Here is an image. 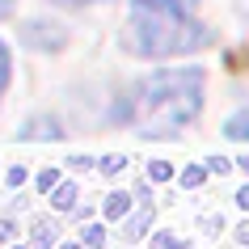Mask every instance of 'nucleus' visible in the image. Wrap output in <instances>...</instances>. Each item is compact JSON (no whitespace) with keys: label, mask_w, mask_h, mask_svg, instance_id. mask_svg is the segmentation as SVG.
I'll return each mask as SVG.
<instances>
[{"label":"nucleus","mask_w":249,"mask_h":249,"mask_svg":"<svg viewBox=\"0 0 249 249\" xmlns=\"http://www.w3.org/2000/svg\"><path fill=\"white\" fill-rule=\"evenodd\" d=\"M59 123H51V118H34L26 131H17V140H59Z\"/></svg>","instance_id":"nucleus-3"},{"label":"nucleus","mask_w":249,"mask_h":249,"mask_svg":"<svg viewBox=\"0 0 249 249\" xmlns=\"http://www.w3.org/2000/svg\"><path fill=\"white\" fill-rule=\"evenodd\" d=\"M0 241H13V224H0Z\"/></svg>","instance_id":"nucleus-21"},{"label":"nucleus","mask_w":249,"mask_h":249,"mask_svg":"<svg viewBox=\"0 0 249 249\" xmlns=\"http://www.w3.org/2000/svg\"><path fill=\"white\" fill-rule=\"evenodd\" d=\"M236 165H241V169H245V173H249V152H245V157H241V160H236Z\"/></svg>","instance_id":"nucleus-23"},{"label":"nucleus","mask_w":249,"mask_h":249,"mask_svg":"<svg viewBox=\"0 0 249 249\" xmlns=\"http://www.w3.org/2000/svg\"><path fill=\"white\" fill-rule=\"evenodd\" d=\"M127 211H131V195H123V190L106 195V220H123Z\"/></svg>","instance_id":"nucleus-5"},{"label":"nucleus","mask_w":249,"mask_h":249,"mask_svg":"<svg viewBox=\"0 0 249 249\" xmlns=\"http://www.w3.org/2000/svg\"><path fill=\"white\" fill-rule=\"evenodd\" d=\"M4 182H9V186L17 190V186H26V182H30V173L21 169V165H17V169H9V173H4Z\"/></svg>","instance_id":"nucleus-16"},{"label":"nucleus","mask_w":249,"mask_h":249,"mask_svg":"<svg viewBox=\"0 0 249 249\" xmlns=\"http://www.w3.org/2000/svg\"><path fill=\"white\" fill-rule=\"evenodd\" d=\"M13 249H21V245H13Z\"/></svg>","instance_id":"nucleus-25"},{"label":"nucleus","mask_w":249,"mask_h":249,"mask_svg":"<svg viewBox=\"0 0 249 249\" xmlns=\"http://www.w3.org/2000/svg\"><path fill=\"white\" fill-rule=\"evenodd\" d=\"M203 110V68H157L152 76L135 80L127 102L118 106V118L140 135L173 140L190 127Z\"/></svg>","instance_id":"nucleus-1"},{"label":"nucleus","mask_w":249,"mask_h":249,"mask_svg":"<svg viewBox=\"0 0 249 249\" xmlns=\"http://www.w3.org/2000/svg\"><path fill=\"white\" fill-rule=\"evenodd\" d=\"M224 135H228V140H249V106H245V110H236V114H228Z\"/></svg>","instance_id":"nucleus-4"},{"label":"nucleus","mask_w":249,"mask_h":249,"mask_svg":"<svg viewBox=\"0 0 249 249\" xmlns=\"http://www.w3.org/2000/svg\"><path fill=\"white\" fill-rule=\"evenodd\" d=\"M236 203H241V207L249 211V186H241V190H236Z\"/></svg>","instance_id":"nucleus-18"},{"label":"nucleus","mask_w":249,"mask_h":249,"mask_svg":"<svg viewBox=\"0 0 249 249\" xmlns=\"http://www.w3.org/2000/svg\"><path fill=\"white\" fill-rule=\"evenodd\" d=\"M148 220H152V207H144L140 215H135L131 224H127V236H144V228H148Z\"/></svg>","instance_id":"nucleus-11"},{"label":"nucleus","mask_w":249,"mask_h":249,"mask_svg":"<svg viewBox=\"0 0 249 249\" xmlns=\"http://www.w3.org/2000/svg\"><path fill=\"white\" fill-rule=\"evenodd\" d=\"M169 178H173L169 160H152V165H148V182H169Z\"/></svg>","instance_id":"nucleus-10"},{"label":"nucleus","mask_w":249,"mask_h":249,"mask_svg":"<svg viewBox=\"0 0 249 249\" xmlns=\"http://www.w3.org/2000/svg\"><path fill=\"white\" fill-rule=\"evenodd\" d=\"M51 203H55V211H72V207H76V186H72V182H59L51 190Z\"/></svg>","instance_id":"nucleus-6"},{"label":"nucleus","mask_w":249,"mask_h":249,"mask_svg":"<svg viewBox=\"0 0 249 249\" xmlns=\"http://www.w3.org/2000/svg\"><path fill=\"white\" fill-rule=\"evenodd\" d=\"M152 249H186V245L178 241V236H169V232H157L152 236Z\"/></svg>","instance_id":"nucleus-15"},{"label":"nucleus","mask_w":249,"mask_h":249,"mask_svg":"<svg viewBox=\"0 0 249 249\" xmlns=\"http://www.w3.org/2000/svg\"><path fill=\"white\" fill-rule=\"evenodd\" d=\"M123 165H127L123 157H102V165H97V169H102L106 178H114V173H123Z\"/></svg>","instance_id":"nucleus-14"},{"label":"nucleus","mask_w":249,"mask_h":249,"mask_svg":"<svg viewBox=\"0 0 249 249\" xmlns=\"http://www.w3.org/2000/svg\"><path fill=\"white\" fill-rule=\"evenodd\" d=\"M59 249H80V245H59Z\"/></svg>","instance_id":"nucleus-24"},{"label":"nucleus","mask_w":249,"mask_h":249,"mask_svg":"<svg viewBox=\"0 0 249 249\" xmlns=\"http://www.w3.org/2000/svg\"><path fill=\"white\" fill-rule=\"evenodd\" d=\"M51 241H55V228L38 224V228H34V249H51Z\"/></svg>","instance_id":"nucleus-13"},{"label":"nucleus","mask_w":249,"mask_h":249,"mask_svg":"<svg viewBox=\"0 0 249 249\" xmlns=\"http://www.w3.org/2000/svg\"><path fill=\"white\" fill-rule=\"evenodd\" d=\"M55 4H68V9H80V4H97V0H55Z\"/></svg>","instance_id":"nucleus-20"},{"label":"nucleus","mask_w":249,"mask_h":249,"mask_svg":"<svg viewBox=\"0 0 249 249\" xmlns=\"http://www.w3.org/2000/svg\"><path fill=\"white\" fill-rule=\"evenodd\" d=\"M34 186H38V195H51L55 186H59V169H42L38 178H34Z\"/></svg>","instance_id":"nucleus-9"},{"label":"nucleus","mask_w":249,"mask_h":249,"mask_svg":"<svg viewBox=\"0 0 249 249\" xmlns=\"http://www.w3.org/2000/svg\"><path fill=\"white\" fill-rule=\"evenodd\" d=\"M123 42L140 59H178L211 47V30L195 17V0H131Z\"/></svg>","instance_id":"nucleus-2"},{"label":"nucleus","mask_w":249,"mask_h":249,"mask_svg":"<svg viewBox=\"0 0 249 249\" xmlns=\"http://www.w3.org/2000/svg\"><path fill=\"white\" fill-rule=\"evenodd\" d=\"M203 182H207V165H190V169L182 173V186H186V190H198Z\"/></svg>","instance_id":"nucleus-8"},{"label":"nucleus","mask_w":249,"mask_h":249,"mask_svg":"<svg viewBox=\"0 0 249 249\" xmlns=\"http://www.w3.org/2000/svg\"><path fill=\"white\" fill-rule=\"evenodd\" d=\"M236 241H241V245H249V220L241 224V228H236Z\"/></svg>","instance_id":"nucleus-19"},{"label":"nucleus","mask_w":249,"mask_h":249,"mask_svg":"<svg viewBox=\"0 0 249 249\" xmlns=\"http://www.w3.org/2000/svg\"><path fill=\"white\" fill-rule=\"evenodd\" d=\"M203 165H207V173H228L232 169V160H224V157H207Z\"/></svg>","instance_id":"nucleus-17"},{"label":"nucleus","mask_w":249,"mask_h":249,"mask_svg":"<svg viewBox=\"0 0 249 249\" xmlns=\"http://www.w3.org/2000/svg\"><path fill=\"white\" fill-rule=\"evenodd\" d=\"M9 80H13V59H9V47L0 42V97L9 89Z\"/></svg>","instance_id":"nucleus-7"},{"label":"nucleus","mask_w":249,"mask_h":249,"mask_svg":"<svg viewBox=\"0 0 249 249\" xmlns=\"http://www.w3.org/2000/svg\"><path fill=\"white\" fill-rule=\"evenodd\" d=\"M13 13V0H0V17H9Z\"/></svg>","instance_id":"nucleus-22"},{"label":"nucleus","mask_w":249,"mask_h":249,"mask_svg":"<svg viewBox=\"0 0 249 249\" xmlns=\"http://www.w3.org/2000/svg\"><path fill=\"white\" fill-rule=\"evenodd\" d=\"M102 241H106V228H102V224H89V228H85V245L102 249Z\"/></svg>","instance_id":"nucleus-12"}]
</instances>
